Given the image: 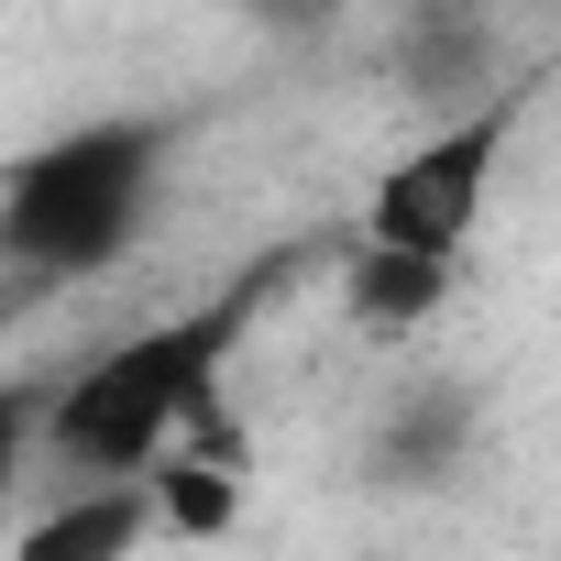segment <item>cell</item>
Returning <instances> with one entry per match:
<instances>
[{"instance_id":"1","label":"cell","mask_w":561,"mask_h":561,"mask_svg":"<svg viewBox=\"0 0 561 561\" xmlns=\"http://www.w3.org/2000/svg\"><path fill=\"white\" fill-rule=\"evenodd\" d=\"M264 287H275V275H231L209 309H176V320L111 342L78 386H56L45 451H56L67 473H89V484H100V473H154V462L220 408V375H231L242 331L264 320Z\"/></svg>"},{"instance_id":"2","label":"cell","mask_w":561,"mask_h":561,"mask_svg":"<svg viewBox=\"0 0 561 561\" xmlns=\"http://www.w3.org/2000/svg\"><path fill=\"white\" fill-rule=\"evenodd\" d=\"M154 165H165V122H89V133L34 144L12 165V187H0L12 264L23 275H111L144 242Z\"/></svg>"},{"instance_id":"3","label":"cell","mask_w":561,"mask_h":561,"mask_svg":"<svg viewBox=\"0 0 561 561\" xmlns=\"http://www.w3.org/2000/svg\"><path fill=\"white\" fill-rule=\"evenodd\" d=\"M495 154H506V111H451L419 154H397L364 198V242H419V253H462L473 220H484V187H495Z\"/></svg>"},{"instance_id":"4","label":"cell","mask_w":561,"mask_h":561,"mask_svg":"<svg viewBox=\"0 0 561 561\" xmlns=\"http://www.w3.org/2000/svg\"><path fill=\"white\" fill-rule=\"evenodd\" d=\"M144 528H165L154 473H100V495H78V506H56L45 528H23V561H111V550H133Z\"/></svg>"},{"instance_id":"5","label":"cell","mask_w":561,"mask_h":561,"mask_svg":"<svg viewBox=\"0 0 561 561\" xmlns=\"http://www.w3.org/2000/svg\"><path fill=\"white\" fill-rule=\"evenodd\" d=\"M440 298H451V253H419V242L353 253V320L364 331H419V320H440Z\"/></svg>"},{"instance_id":"6","label":"cell","mask_w":561,"mask_h":561,"mask_svg":"<svg viewBox=\"0 0 561 561\" xmlns=\"http://www.w3.org/2000/svg\"><path fill=\"white\" fill-rule=\"evenodd\" d=\"M154 495H165L176 539H220L231 528V462L220 451H176V473H154Z\"/></svg>"},{"instance_id":"7","label":"cell","mask_w":561,"mask_h":561,"mask_svg":"<svg viewBox=\"0 0 561 561\" xmlns=\"http://www.w3.org/2000/svg\"><path fill=\"white\" fill-rule=\"evenodd\" d=\"M473 67H484V45H473V23H462V12H451V23L430 12V23L408 34V89H419V100H451Z\"/></svg>"},{"instance_id":"8","label":"cell","mask_w":561,"mask_h":561,"mask_svg":"<svg viewBox=\"0 0 561 561\" xmlns=\"http://www.w3.org/2000/svg\"><path fill=\"white\" fill-rule=\"evenodd\" d=\"M451 440H462V397H419V408H408V430H397V451H386V462H397V473H408V462H440V451H451Z\"/></svg>"}]
</instances>
